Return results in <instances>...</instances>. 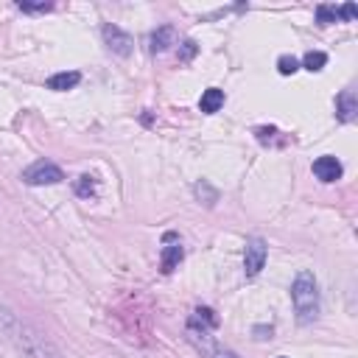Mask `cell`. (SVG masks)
I'll list each match as a JSON object with an SVG mask.
<instances>
[{"label":"cell","mask_w":358,"mask_h":358,"mask_svg":"<svg viewBox=\"0 0 358 358\" xmlns=\"http://www.w3.org/2000/svg\"><path fill=\"white\" fill-rule=\"evenodd\" d=\"M338 17H336V8H330V6H319L316 8V22L319 25H330V22H336Z\"/></svg>","instance_id":"obj_18"},{"label":"cell","mask_w":358,"mask_h":358,"mask_svg":"<svg viewBox=\"0 0 358 358\" xmlns=\"http://www.w3.org/2000/svg\"><path fill=\"white\" fill-rule=\"evenodd\" d=\"M22 11H50L53 8V3H28V0H20L17 3Z\"/></svg>","instance_id":"obj_19"},{"label":"cell","mask_w":358,"mask_h":358,"mask_svg":"<svg viewBox=\"0 0 358 358\" xmlns=\"http://www.w3.org/2000/svg\"><path fill=\"white\" fill-rule=\"evenodd\" d=\"M193 53H196V42H193V39L182 42V53H179V56H182V59L187 62V59H193Z\"/></svg>","instance_id":"obj_22"},{"label":"cell","mask_w":358,"mask_h":358,"mask_svg":"<svg viewBox=\"0 0 358 358\" xmlns=\"http://www.w3.org/2000/svg\"><path fill=\"white\" fill-rule=\"evenodd\" d=\"M193 193H196V199H199V201H204V207H213V204L218 201V190H215V187H210L204 179L193 185Z\"/></svg>","instance_id":"obj_13"},{"label":"cell","mask_w":358,"mask_h":358,"mask_svg":"<svg viewBox=\"0 0 358 358\" xmlns=\"http://www.w3.org/2000/svg\"><path fill=\"white\" fill-rule=\"evenodd\" d=\"M313 173H316V179L319 182H336V179H341V173H344V168H341V162L336 159V157H319L316 162H313Z\"/></svg>","instance_id":"obj_7"},{"label":"cell","mask_w":358,"mask_h":358,"mask_svg":"<svg viewBox=\"0 0 358 358\" xmlns=\"http://www.w3.org/2000/svg\"><path fill=\"white\" fill-rule=\"evenodd\" d=\"M280 358H285V355H280Z\"/></svg>","instance_id":"obj_23"},{"label":"cell","mask_w":358,"mask_h":358,"mask_svg":"<svg viewBox=\"0 0 358 358\" xmlns=\"http://www.w3.org/2000/svg\"><path fill=\"white\" fill-rule=\"evenodd\" d=\"M324 64H327V53H322V50H308L305 59H302V67L310 70V73H319Z\"/></svg>","instance_id":"obj_15"},{"label":"cell","mask_w":358,"mask_h":358,"mask_svg":"<svg viewBox=\"0 0 358 358\" xmlns=\"http://www.w3.org/2000/svg\"><path fill=\"white\" fill-rule=\"evenodd\" d=\"M0 333L20 350L25 352V358H62L56 352V347L39 333L34 330L28 322H22L20 316H14L11 310L0 308Z\"/></svg>","instance_id":"obj_1"},{"label":"cell","mask_w":358,"mask_h":358,"mask_svg":"<svg viewBox=\"0 0 358 358\" xmlns=\"http://www.w3.org/2000/svg\"><path fill=\"white\" fill-rule=\"evenodd\" d=\"M78 81H81V73H76V70H64V73L50 76V78H48V87L56 90V92H64V90H73Z\"/></svg>","instance_id":"obj_10"},{"label":"cell","mask_w":358,"mask_h":358,"mask_svg":"<svg viewBox=\"0 0 358 358\" xmlns=\"http://www.w3.org/2000/svg\"><path fill=\"white\" fill-rule=\"evenodd\" d=\"M336 117L341 123H352L358 117V101H355V92L352 90H344L338 98H336Z\"/></svg>","instance_id":"obj_8"},{"label":"cell","mask_w":358,"mask_h":358,"mask_svg":"<svg viewBox=\"0 0 358 358\" xmlns=\"http://www.w3.org/2000/svg\"><path fill=\"white\" fill-rule=\"evenodd\" d=\"M336 17H341V20H355V6H352V3H347V6L336 8Z\"/></svg>","instance_id":"obj_20"},{"label":"cell","mask_w":358,"mask_h":358,"mask_svg":"<svg viewBox=\"0 0 358 358\" xmlns=\"http://www.w3.org/2000/svg\"><path fill=\"white\" fill-rule=\"evenodd\" d=\"M62 179H64L62 168L56 162H50V159H36L34 165H28L22 171V182L34 185V187H39V185H59Z\"/></svg>","instance_id":"obj_4"},{"label":"cell","mask_w":358,"mask_h":358,"mask_svg":"<svg viewBox=\"0 0 358 358\" xmlns=\"http://www.w3.org/2000/svg\"><path fill=\"white\" fill-rule=\"evenodd\" d=\"M199 106H201V112H207V115L218 112V109L224 106V92H221L218 87H210V90H204V92H201V101H199Z\"/></svg>","instance_id":"obj_11"},{"label":"cell","mask_w":358,"mask_h":358,"mask_svg":"<svg viewBox=\"0 0 358 358\" xmlns=\"http://www.w3.org/2000/svg\"><path fill=\"white\" fill-rule=\"evenodd\" d=\"M103 42H106V48L112 50V53H117V56H129L131 53V48H134V39L123 31V28H117V25H103Z\"/></svg>","instance_id":"obj_6"},{"label":"cell","mask_w":358,"mask_h":358,"mask_svg":"<svg viewBox=\"0 0 358 358\" xmlns=\"http://www.w3.org/2000/svg\"><path fill=\"white\" fill-rule=\"evenodd\" d=\"M291 302L299 324H310L319 316V285L310 271H299L291 285Z\"/></svg>","instance_id":"obj_2"},{"label":"cell","mask_w":358,"mask_h":358,"mask_svg":"<svg viewBox=\"0 0 358 358\" xmlns=\"http://www.w3.org/2000/svg\"><path fill=\"white\" fill-rule=\"evenodd\" d=\"M95 190H98V187H95V179H92V176H87V173L78 176V182H76V193H78V196H95Z\"/></svg>","instance_id":"obj_16"},{"label":"cell","mask_w":358,"mask_h":358,"mask_svg":"<svg viewBox=\"0 0 358 358\" xmlns=\"http://www.w3.org/2000/svg\"><path fill=\"white\" fill-rule=\"evenodd\" d=\"M185 338L196 347V352H199L201 358H241L235 350H229V347H224L221 341H215V338L210 336V330H204V327H199V324H190V322H187Z\"/></svg>","instance_id":"obj_3"},{"label":"cell","mask_w":358,"mask_h":358,"mask_svg":"<svg viewBox=\"0 0 358 358\" xmlns=\"http://www.w3.org/2000/svg\"><path fill=\"white\" fill-rule=\"evenodd\" d=\"M255 134H257V140H260V143H268V140L277 134V129H274V126H268V129H266V126H260Z\"/></svg>","instance_id":"obj_21"},{"label":"cell","mask_w":358,"mask_h":358,"mask_svg":"<svg viewBox=\"0 0 358 358\" xmlns=\"http://www.w3.org/2000/svg\"><path fill=\"white\" fill-rule=\"evenodd\" d=\"M263 263H266V241L255 235V238L246 241V255H243V271H246V277L260 274Z\"/></svg>","instance_id":"obj_5"},{"label":"cell","mask_w":358,"mask_h":358,"mask_svg":"<svg viewBox=\"0 0 358 358\" xmlns=\"http://www.w3.org/2000/svg\"><path fill=\"white\" fill-rule=\"evenodd\" d=\"M165 241H168V246L162 249V271H165V274H171V271L179 266V260H182V255H185V252H182V246H179V243H173V241H176V235H173V232H165Z\"/></svg>","instance_id":"obj_9"},{"label":"cell","mask_w":358,"mask_h":358,"mask_svg":"<svg viewBox=\"0 0 358 358\" xmlns=\"http://www.w3.org/2000/svg\"><path fill=\"white\" fill-rule=\"evenodd\" d=\"M171 42H173V28H171V25H162V28H157V31L151 34L148 48H151V53H162Z\"/></svg>","instance_id":"obj_12"},{"label":"cell","mask_w":358,"mask_h":358,"mask_svg":"<svg viewBox=\"0 0 358 358\" xmlns=\"http://www.w3.org/2000/svg\"><path fill=\"white\" fill-rule=\"evenodd\" d=\"M277 70H280L282 76H291V73L299 70V62H296L294 56H280V59H277Z\"/></svg>","instance_id":"obj_17"},{"label":"cell","mask_w":358,"mask_h":358,"mask_svg":"<svg viewBox=\"0 0 358 358\" xmlns=\"http://www.w3.org/2000/svg\"><path fill=\"white\" fill-rule=\"evenodd\" d=\"M190 324H199V327H204V330H213V327L218 324V319H215V313H213L210 308H196L193 316H190Z\"/></svg>","instance_id":"obj_14"}]
</instances>
